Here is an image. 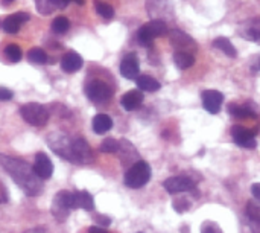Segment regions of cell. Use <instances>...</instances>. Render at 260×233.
<instances>
[{"label":"cell","mask_w":260,"mask_h":233,"mask_svg":"<svg viewBox=\"0 0 260 233\" xmlns=\"http://www.w3.org/2000/svg\"><path fill=\"white\" fill-rule=\"evenodd\" d=\"M0 165L27 197H35L43 192V180L35 174L34 166L27 162L0 154Z\"/></svg>","instance_id":"cell-1"},{"label":"cell","mask_w":260,"mask_h":233,"mask_svg":"<svg viewBox=\"0 0 260 233\" xmlns=\"http://www.w3.org/2000/svg\"><path fill=\"white\" fill-rule=\"evenodd\" d=\"M47 143L53 153L61 156L62 159L78 163V165H88L93 162V151L90 145L82 137H67L66 134L55 133L49 136Z\"/></svg>","instance_id":"cell-2"},{"label":"cell","mask_w":260,"mask_h":233,"mask_svg":"<svg viewBox=\"0 0 260 233\" xmlns=\"http://www.w3.org/2000/svg\"><path fill=\"white\" fill-rule=\"evenodd\" d=\"M149 179H151V166L146 162L139 160L129 166V169L125 174L123 182L128 188L139 189V188H143L149 182Z\"/></svg>","instance_id":"cell-3"},{"label":"cell","mask_w":260,"mask_h":233,"mask_svg":"<svg viewBox=\"0 0 260 233\" xmlns=\"http://www.w3.org/2000/svg\"><path fill=\"white\" fill-rule=\"evenodd\" d=\"M20 116L34 127H44L49 122V111L44 105L29 102L20 107Z\"/></svg>","instance_id":"cell-4"},{"label":"cell","mask_w":260,"mask_h":233,"mask_svg":"<svg viewBox=\"0 0 260 233\" xmlns=\"http://www.w3.org/2000/svg\"><path fill=\"white\" fill-rule=\"evenodd\" d=\"M166 34H168V24H166V21L157 18V20H152V21L143 24V26L139 29V32H137V40H139L140 44L149 46V44H152V41H154L155 38H158V37H161V35H166Z\"/></svg>","instance_id":"cell-5"},{"label":"cell","mask_w":260,"mask_h":233,"mask_svg":"<svg viewBox=\"0 0 260 233\" xmlns=\"http://www.w3.org/2000/svg\"><path fill=\"white\" fill-rule=\"evenodd\" d=\"M85 95L90 101H93L96 104H104L111 99L113 92L107 82H104L101 79H94L85 85Z\"/></svg>","instance_id":"cell-6"},{"label":"cell","mask_w":260,"mask_h":233,"mask_svg":"<svg viewBox=\"0 0 260 233\" xmlns=\"http://www.w3.org/2000/svg\"><path fill=\"white\" fill-rule=\"evenodd\" d=\"M70 211L72 209H70V203H69V192L67 191L58 192L52 201V215L55 217L56 221L62 223L67 220Z\"/></svg>","instance_id":"cell-7"},{"label":"cell","mask_w":260,"mask_h":233,"mask_svg":"<svg viewBox=\"0 0 260 233\" xmlns=\"http://www.w3.org/2000/svg\"><path fill=\"white\" fill-rule=\"evenodd\" d=\"M232 136L233 140L236 142V145H239L241 148H247V150H254L257 147L256 142V131H251L245 127L236 125L232 128Z\"/></svg>","instance_id":"cell-8"},{"label":"cell","mask_w":260,"mask_h":233,"mask_svg":"<svg viewBox=\"0 0 260 233\" xmlns=\"http://www.w3.org/2000/svg\"><path fill=\"white\" fill-rule=\"evenodd\" d=\"M165 189L175 195V194H181L186 191H193L195 189V182L190 180L189 177H171L163 183Z\"/></svg>","instance_id":"cell-9"},{"label":"cell","mask_w":260,"mask_h":233,"mask_svg":"<svg viewBox=\"0 0 260 233\" xmlns=\"http://www.w3.org/2000/svg\"><path fill=\"white\" fill-rule=\"evenodd\" d=\"M139 72H140V64L137 55L136 53L125 55L120 63V75L126 79H137Z\"/></svg>","instance_id":"cell-10"},{"label":"cell","mask_w":260,"mask_h":233,"mask_svg":"<svg viewBox=\"0 0 260 233\" xmlns=\"http://www.w3.org/2000/svg\"><path fill=\"white\" fill-rule=\"evenodd\" d=\"M224 102V95L218 90H206L203 92V107L212 113L216 114L221 111V105Z\"/></svg>","instance_id":"cell-11"},{"label":"cell","mask_w":260,"mask_h":233,"mask_svg":"<svg viewBox=\"0 0 260 233\" xmlns=\"http://www.w3.org/2000/svg\"><path fill=\"white\" fill-rule=\"evenodd\" d=\"M34 171H35V174H37L41 180H47V179H50L52 174H53V163H52V160H50L44 153H38V154L35 156Z\"/></svg>","instance_id":"cell-12"},{"label":"cell","mask_w":260,"mask_h":233,"mask_svg":"<svg viewBox=\"0 0 260 233\" xmlns=\"http://www.w3.org/2000/svg\"><path fill=\"white\" fill-rule=\"evenodd\" d=\"M27 20H29V14H26V12H15V14H12V15H9V17L5 18L3 29L8 34H17L20 31V27Z\"/></svg>","instance_id":"cell-13"},{"label":"cell","mask_w":260,"mask_h":233,"mask_svg":"<svg viewBox=\"0 0 260 233\" xmlns=\"http://www.w3.org/2000/svg\"><path fill=\"white\" fill-rule=\"evenodd\" d=\"M171 43L174 47L180 49L178 52H187L189 47L195 49V41L187 34H184L183 31H178V29L171 32Z\"/></svg>","instance_id":"cell-14"},{"label":"cell","mask_w":260,"mask_h":233,"mask_svg":"<svg viewBox=\"0 0 260 233\" xmlns=\"http://www.w3.org/2000/svg\"><path fill=\"white\" fill-rule=\"evenodd\" d=\"M143 93H142V90H129V92H126L123 96H122V99H120V104H122V107H123V110H126V111H133V110H136V108H139L140 105H142V102H143Z\"/></svg>","instance_id":"cell-15"},{"label":"cell","mask_w":260,"mask_h":233,"mask_svg":"<svg viewBox=\"0 0 260 233\" xmlns=\"http://www.w3.org/2000/svg\"><path fill=\"white\" fill-rule=\"evenodd\" d=\"M61 67L67 73H75L82 67V58L76 52H69L61 60Z\"/></svg>","instance_id":"cell-16"},{"label":"cell","mask_w":260,"mask_h":233,"mask_svg":"<svg viewBox=\"0 0 260 233\" xmlns=\"http://www.w3.org/2000/svg\"><path fill=\"white\" fill-rule=\"evenodd\" d=\"M35 5L43 15H49L56 9H64L69 5V0H35Z\"/></svg>","instance_id":"cell-17"},{"label":"cell","mask_w":260,"mask_h":233,"mask_svg":"<svg viewBox=\"0 0 260 233\" xmlns=\"http://www.w3.org/2000/svg\"><path fill=\"white\" fill-rule=\"evenodd\" d=\"M247 221L251 233H260V206L254 203L247 205Z\"/></svg>","instance_id":"cell-18"},{"label":"cell","mask_w":260,"mask_h":233,"mask_svg":"<svg viewBox=\"0 0 260 233\" xmlns=\"http://www.w3.org/2000/svg\"><path fill=\"white\" fill-rule=\"evenodd\" d=\"M241 35L253 41H260V18H254L244 23L241 26Z\"/></svg>","instance_id":"cell-19"},{"label":"cell","mask_w":260,"mask_h":233,"mask_svg":"<svg viewBox=\"0 0 260 233\" xmlns=\"http://www.w3.org/2000/svg\"><path fill=\"white\" fill-rule=\"evenodd\" d=\"M111 128H113V119L108 114L101 113L93 118V131L96 134H105Z\"/></svg>","instance_id":"cell-20"},{"label":"cell","mask_w":260,"mask_h":233,"mask_svg":"<svg viewBox=\"0 0 260 233\" xmlns=\"http://www.w3.org/2000/svg\"><path fill=\"white\" fill-rule=\"evenodd\" d=\"M136 84L139 87V90L142 92H157L160 90V82L152 78V76H148V75H140L137 79H136Z\"/></svg>","instance_id":"cell-21"},{"label":"cell","mask_w":260,"mask_h":233,"mask_svg":"<svg viewBox=\"0 0 260 233\" xmlns=\"http://www.w3.org/2000/svg\"><path fill=\"white\" fill-rule=\"evenodd\" d=\"M174 64L180 70H186L195 64V58L190 52H175L174 53Z\"/></svg>","instance_id":"cell-22"},{"label":"cell","mask_w":260,"mask_h":233,"mask_svg":"<svg viewBox=\"0 0 260 233\" xmlns=\"http://www.w3.org/2000/svg\"><path fill=\"white\" fill-rule=\"evenodd\" d=\"M229 113H230L233 118H257L256 111H254L253 107H250L248 104H245V105L230 104V105H229Z\"/></svg>","instance_id":"cell-23"},{"label":"cell","mask_w":260,"mask_h":233,"mask_svg":"<svg viewBox=\"0 0 260 233\" xmlns=\"http://www.w3.org/2000/svg\"><path fill=\"white\" fill-rule=\"evenodd\" d=\"M75 200H76V208H81L84 211H93V208H94L93 197L87 191L75 192Z\"/></svg>","instance_id":"cell-24"},{"label":"cell","mask_w":260,"mask_h":233,"mask_svg":"<svg viewBox=\"0 0 260 233\" xmlns=\"http://www.w3.org/2000/svg\"><path fill=\"white\" fill-rule=\"evenodd\" d=\"M213 46H215L218 50L224 52L225 55H229L230 58H235V56H236V49H235V46H233L232 41H230L229 38H225V37H218V38H215Z\"/></svg>","instance_id":"cell-25"},{"label":"cell","mask_w":260,"mask_h":233,"mask_svg":"<svg viewBox=\"0 0 260 233\" xmlns=\"http://www.w3.org/2000/svg\"><path fill=\"white\" fill-rule=\"evenodd\" d=\"M27 58H29V61L34 63V64H44V63L47 61L46 52H44L43 49H40V47L30 49V50L27 52Z\"/></svg>","instance_id":"cell-26"},{"label":"cell","mask_w":260,"mask_h":233,"mask_svg":"<svg viewBox=\"0 0 260 233\" xmlns=\"http://www.w3.org/2000/svg\"><path fill=\"white\" fill-rule=\"evenodd\" d=\"M5 56L11 63H18L21 60V49L17 44H8L5 47Z\"/></svg>","instance_id":"cell-27"},{"label":"cell","mask_w":260,"mask_h":233,"mask_svg":"<svg viewBox=\"0 0 260 233\" xmlns=\"http://www.w3.org/2000/svg\"><path fill=\"white\" fill-rule=\"evenodd\" d=\"M70 27V21L66 17H56L52 23V31L56 34H64Z\"/></svg>","instance_id":"cell-28"},{"label":"cell","mask_w":260,"mask_h":233,"mask_svg":"<svg viewBox=\"0 0 260 233\" xmlns=\"http://www.w3.org/2000/svg\"><path fill=\"white\" fill-rule=\"evenodd\" d=\"M119 148H120V143H119L116 139H113V137L105 139V140L102 142V145H101V151H102V153H108V154L117 153Z\"/></svg>","instance_id":"cell-29"},{"label":"cell","mask_w":260,"mask_h":233,"mask_svg":"<svg viewBox=\"0 0 260 233\" xmlns=\"http://www.w3.org/2000/svg\"><path fill=\"white\" fill-rule=\"evenodd\" d=\"M172 208L174 211H177L178 214H184L190 209V201L186 197H178L172 201Z\"/></svg>","instance_id":"cell-30"},{"label":"cell","mask_w":260,"mask_h":233,"mask_svg":"<svg viewBox=\"0 0 260 233\" xmlns=\"http://www.w3.org/2000/svg\"><path fill=\"white\" fill-rule=\"evenodd\" d=\"M96 11H98V14H99L101 17H104V18H107V20L113 18V15H114V9H113V6L108 5V3H98V5H96Z\"/></svg>","instance_id":"cell-31"},{"label":"cell","mask_w":260,"mask_h":233,"mask_svg":"<svg viewBox=\"0 0 260 233\" xmlns=\"http://www.w3.org/2000/svg\"><path fill=\"white\" fill-rule=\"evenodd\" d=\"M201 233H222V232H221V229H219V226H218V224L207 221V223H204V224H203Z\"/></svg>","instance_id":"cell-32"},{"label":"cell","mask_w":260,"mask_h":233,"mask_svg":"<svg viewBox=\"0 0 260 233\" xmlns=\"http://www.w3.org/2000/svg\"><path fill=\"white\" fill-rule=\"evenodd\" d=\"M94 221L101 226V227H108L110 224H111V220L108 218V217H105V215H96L94 217Z\"/></svg>","instance_id":"cell-33"},{"label":"cell","mask_w":260,"mask_h":233,"mask_svg":"<svg viewBox=\"0 0 260 233\" xmlns=\"http://www.w3.org/2000/svg\"><path fill=\"white\" fill-rule=\"evenodd\" d=\"M14 96V93L6 89V87H0V101H11Z\"/></svg>","instance_id":"cell-34"},{"label":"cell","mask_w":260,"mask_h":233,"mask_svg":"<svg viewBox=\"0 0 260 233\" xmlns=\"http://www.w3.org/2000/svg\"><path fill=\"white\" fill-rule=\"evenodd\" d=\"M251 192H253V195L260 201V183H254L251 186Z\"/></svg>","instance_id":"cell-35"},{"label":"cell","mask_w":260,"mask_h":233,"mask_svg":"<svg viewBox=\"0 0 260 233\" xmlns=\"http://www.w3.org/2000/svg\"><path fill=\"white\" fill-rule=\"evenodd\" d=\"M88 233H108L104 227H101V226H91L90 229H88Z\"/></svg>","instance_id":"cell-36"},{"label":"cell","mask_w":260,"mask_h":233,"mask_svg":"<svg viewBox=\"0 0 260 233\" xmlns=\"http://www.w3.org/2000/svg\"><path fill=\"white\" fill-rule=\"evenodd\" d=\"M23 233H46V229L44 227H32V229H29V230Z\"/></svg>","instance_id":"cell-37"},{"label":"cell","mask_w":260,"mask_h":233,"mask_svg":"<svg viewBox=\"0 0 260 233\" xmlns=\"http://www.w3.org/2000/svg\"><path fill=\"white\" fill-rule=\"evenodd\" d=\"M69 2H75L76 5H84L85 3V0H69Z\"/></svg>","instance_id":"cell-38"},{"label":"cell","mask_w":260,"mask_h":233,"mask_svg":"<svg viewBox=\"0 0 260 233\" xmlns=\"http://www.w3.org/2000/svg\"><path fill=\"white\" fill-rule=\"evenodd\" d=\"M12 2H14V0H3L5 5H9V3H12Z\"/></svg>","instance_id":"cell-39"},{"label":"cell","mask_w":260,"mask_h":233,"mask_svg":"<svg viewBox=\"0 0 260 233\" xmlns=\"http://www.w3.org/2000/svg\"><path fill=\"white\" fill-rule=\"evenodd\" d=\"M259 69H260V60H259Z\"/></svg>","instance_id":"cell-40"}]
</instances>
